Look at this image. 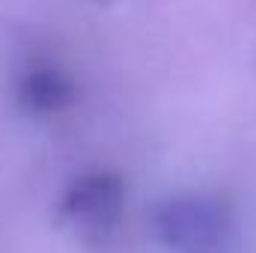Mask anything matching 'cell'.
<instances>
[{
  "label": "cell",
  "instance_id": "cell-1",
  "mask_svg": "<svg viewBox=\"0 0 256 253\" xmlns=\"http://www.w3.org/2000/svg\"><path fill=\"white\" fill-rule=\"evenodd\" d=\"M152 232L170 253H230L236 248L232 208L212 194L161 200L152 208Z\"/></svg>",
  "mask_w": 256,
  "mask_h": 253
},
{
  "label": "cell",
  "instance_id": "cell-2",
  "mask_svg": "<svg viewBox=\"0 0 256 253\" xmlns=\"http://www.w3.org/2000/svg\"><path fill=\"white\" fill-rule=\"evenodd\" d=\"M126 212V182L114 170H90L66 185L57 214L66 226L86 238H102L116 230Z\"/></svg>",
  "mask_w": 256,
  "mask_h": 253
},
{
  "label": "cell",
  "instance_id": "cell-3",
  "mask_svg": "<svg viewBox=\"0 0 256 253\" xmlns=\"http://www.w3.org/2000/svg\"><path fill=\"white\" fill-rule=\"evenodd\" d=\"M74 98H78V86L72 74H66L60 66L51 63L30 66L15 84V102L30 116H57L74 104Z\"/></svg>",
  "mask_w": 256,
  "mask_h": 253
}]
</instances>
